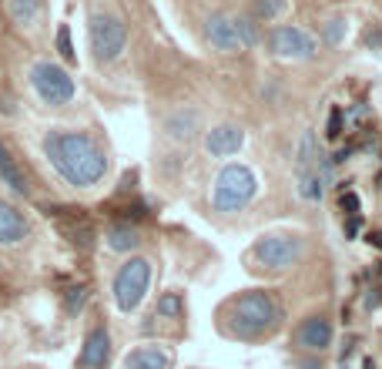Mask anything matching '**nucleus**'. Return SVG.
Wrapping results in <instances>:
<instances>
[{"label":"nucleus","mask_w":382,"mask_h":369,"mask_svg":"<svg viewBox=\"0 0 382 369\" xmlns=\"http://www.w3.org/2000/svg\"><path fill=\"white\" fill-rule=\"evenodd\" d=\"M44 151L57 168V175L77 188L98 184L107 171V158H104L101 145L84 131H51L44 138Z\"/></svg>","instance_id":"1"},{"label":"nucleus","mask_w":382,"mask_h":369,"mask_svg":"<svg viewBox=\"0 0 382 369\" xmlns=\"http://www.w3.org/2000/svg\"><path fill=\"white\" fill-rule=\"evenodd\" d=\"M282 322V306L262 289L242 292L229 309L225 329L238 339H262Z\"/></svg>","instance_id":"2"},{"label":"nucleus","mask_w":382,"mask_h":369,"mask_svg":"<svg viewBox=\"0 0 382 369\" xmlns=\"http://www.w3.org/2000/svg\"><path fill=\"white\" fill-rule=\"evenodd\" d=\"M306 252V242L295 232H272V235L258 238L252 252H248V262L258 268V272H285L302 259Z\"/></svg>","instance_id":"3"},{"label":"nucleus","mask_w":382,"mask_h":369,"mask_svg":"<svg viewBox=\"0 0 382 369\" xmlns=\"http://www.w3.org/2000/svg\"><path fill=\"white\" fill-rule=\"evenodd\" d=\"M255 191H258V182H255L252 168H245V165H229V168H222L218 178H215L211 202H215L218 211H238L252 202Z\"/></svg>","instance_id":"4"},{"label":"nucleus","mask_w":382,"mask_h":369,"mask_svg":"<svg viewBox=\"0 0 382 369\" xmlns=\"http://www.w3.org/2000/svg\"><path fill=\"white\" fill-rule=\"evenodd\" d=\"M151 286V262L148 259H127L114 275V302L121 313H134Z\"/></svg>","instance_id":"5"},{"label":"nucleus","mask_w":382,"mask_h":369,"mask_svg":"<svg viewBox=\"0 0 382 369\" xmlns=\"http://www.w3.org/2000/svg\"><path fill=\"white\" fill-rule=\"evenodd\" d=\"M87 34H91V51H94V57H98L101 64L118 61L121 51L127 48V27L121 24V17H114V14H94Z\"/></svg>","instance_id":"6"},{"label":"nucleus","mask_w":382,"mask_h":369,"mask_svg":"<svg viewBox=\"0 0 382 369\" xmlns=\"http://www.w3.org/2000/svg\"><path fill=\"white\" fill-rule=\"evenodd\" d=\"M30 81H34V91L47 105H67L74 98V78L51 61H37L34 71H30Z\"/></svg>","instance_id":"7"},{"label":"nucleus","mask_w":382,"mask_h":369,"mask_svg":"<svg viewBox=\"0 0 382 369\" xmlns=\"http://www.w3.org/2000/svg\"><path fill=\"white\" fill-rule=\"evenodd\" d=\"M268 48L275 57H315L319 54V44H315V37L302 30V27H275L272 34H268Z\"/></svg>","instance_id":"8"},{"label":"nucleus","mask_w":382,"mask_h":369,"mask_svg":"<svg viewBox=\"0 0 382 369\" xmlns=\"http://www.w3.org/2000/svg\"><path fill=\"white\" fill-rule=\"evenodd\" d=\"M204 37H208V44H211L215 51H225V54L245 51V48H242V37H238V27H235V21L225 17V14H211V17L204 21Z\"/></svg>","instance_id":"9"},{"label":"nucleus","mask_w":382,"mask_h":369,"mask_svg":"<svg viewBox=\"0 0 382 369\" xmlns=\"http://www.w3.org/2000/svg\"><path fill=\"white\" fill-rule=\"evenodd\" d=\"M107 359H111V333L107 326H94L84 339L77 369H107Z\"/></svg>","instance_id":"10"},{"label":"nucleus","mask_w":382,"mask_h":369,"mask_svg":"<svg viewBox=\"0 0 382 369\" xmlns=\"http://www.w3.org/2000/svg\"><path fill=\"white\" fill-rule=\"evenodd\" d=\"M242 141H245L242 128H235V125H218V128L208 131L204 148H208V155H215V158H229V155H235V151L242 148Z\"/></svg>","instance_id":"11"},{"label":"nucleus","mask_w":382,"mask_h":369,"mask_svg":"<svg viewBox=\"0 0 382 369\" xmlns=\"http://www.w3.org/2000/svg\"><path fill=\"white\" fill-rule=\"evenodd\" d=\"M299 346H306V349H315V352H322V349H329L332 343V322L326 316H312L306 319L302 326H299Z\"/></svg>","instance_id":"12"},{"label":"nucleus","mask_w":382,"mask_h":369,"mask_svg":"<svg viewBox=\"0 0 382 369\" xmlns=\"http://www.w3.org/2000/svg\"><path fill=\"white\" fill-rule=\"evenodd\" d=\"M27 238V222L24 215L14 209L10 202L0 198V245H17Z\"/></svg>","instance_id":"13"},{"label":"nucleus","mask_w":382,"mask_h":369,"mask_svg":"<svg viewBox=\"0 0 382 369\" xmlns=\"http://www.w3.org/2000/svg\"><path fill=\"white\" fill-rule=\"evenodd\" d=\"M125 369H171V356L158 346H141V349L127 352Z\"/></svg>","instance_id":"14"},{"label":"nucleus","mask_w":382,"mask_h":369,"mask_svg":"<svg viewBox=\"0 0 382 369\" xmlns=\"http://www.w3.org/2000/svg\"><path fill=\"white\" fill-rule=\"evenodd\" d=\"M0 178H3V184H7L10 191H17V195H30V184H27L21 165H17V158L7 151V145H3V141H0Z\"/></svg>","instance_id":"15"},{"label":"nucleus","mask_w":382,"mask_h":369,"mask_svg":"<svg viewBox=\"0 0 382 369\" xmlns=\"http://www.w3.org/2000/svg\"><path fill=\"white\" fill-rule=\"evenodd\" d=\"M319 165H322V155H319V141H315V134H302V141H299V178H306V175H319ZM322 178V175H319ZM326 184V182H322Z\"/></svg>","instance_id":"16"},{"label":"nucleus","mask_w":382,"mask_h":369,"mask_svg":"<svg viewBox=\"0 0 382 369\" xmlns=\"http://www.w3.org/2000/svg\"><path fill=\"white\" fill-rule=\"evenodd\" d=\"M107 245H111L114 252H131V249L141 245V235H138L134 225H114V229L107 232Z\"/></svg>","instance_id":"17"},{"label":"nucleus","mask_w":382,"mask_h":369,"mask_svg":"<svg viewBox=\"0 0 382 369\" xmlns=\"http://www.w3.org/2000/svg\"><path fill=\"white\" fill-rule=\"evenodd\" d=\"M41 14V0H10V17L17 24H34Z\"/></svg>","instance_id":"18"},{"label":"nucleus","mask_w":382,"mask_h":369,"mask_svg":"<svg viewBox=\"0 0 382 369\" xmlns=\"http://www.w3.org/2000/svg\"><path fill=\"white\" fill-rule=\"evenodd\" d=\"M198 125V118L188 111V114H175L171 121H168V131L175 134V138H191V128Z\"/></svg>","instance_id":"19"},{"label":"nucleus","mask_w":382,"mask_h":369,"mask_svg":"<svg viewBox=\"0 0 382 369\" xmlns=\"http://www.w3.org/2000/svg\"><path fill=\"white\" fill-rule=\"evenodd\" d=\"M285 7H288V0H255V14L262 21H275L279 14H285Z\"/></svg>","instance_id":"20"},{"label":"nucleus","mask_w":382,"mask_h":369,"mask_svg":"<svg viewBox=\"0 0 382 369\" xmlns=\"http://www.w3.org/2000/svg\"><path fill=\"white\" fill-rule=\"evenodd\" d=\"M158 316H165V319L181 316V295L178 292H165V295L158 299Z\"/></svg>","instance_id":"21"},{"label":"nucleus","mask_w":382,"mask_h":369,"mask_svg":"<svg viewBox=\"0 0 382 369\" xmlns=\"http://www.w3.org/2000/svg\"><path fill=\"white\" fill-rule=\"evenodd\" d=\"M57 51H61V57H64L67 64H74V61H77L74 44H71V27H67V24L57 27Z\"/></svg>","instance_id":"22"},{"label":"nucleus","mask_w":382,"mask_h":369,"mask_svg":"<svg viewBox=\"0 0 382 369\" xmlns=\"http://www.w3.org/2000/svg\"><path fill=\"white\" fill-rule=\"evenodd\" d=\"M342 131H346V114H342V107H332L329 121H326V134H329V141H335V138H342Z\"/></svg>","instance_id":"23"},{"label":"nucleus","mask_w":382,"mask_h":369,"mask_svg":"<svg viewBox=\"0 0 382 369\" xmlns=\"http://www.w3.org/2000/svg\"><path fill=\"white\" fill-rule=\"evenodd\" d=\"M235 27H238L242 48H252V44H258V30H255V24L248 21V17H238V21H235Z\"/></svg>","instance_id":"24"},{"label":"nucleus","mask_w":382,"mask_h":369,"mask_svg":"<svg viewBox=\"0 0 382 369\" xmlns=\"http://www.w3.org/2000/svg\"><path fill=\"white\" fill-rule=\"evenodd\" d=\"M84 302H87V289H84V286H74V289H67V302H64V306H67V313H71V316L84 309Z\"/></svg>","instance_id":"25"},{"label":"nucleus","mask_w":382,"mask_h":369,"mask_svg":"<svg viewBox=\"0 0 382 369\" xmlns=\"http://www.w3.org/2000/svg\"><path fill=\"white\" fill-rule=\"evenodd\" d=\"M339 209L346 211V215H359V211H362V202H359L356 191H342V195H339Z\"/></svg>","instance_id":"26"},{"label":"nucleus","mask_w":382,"mask_h":369,"mask_svg":"<svg viewBox=\"0 0 382 369\" xmlns=\"http://www.w3.org/2000/svg\"><path fill=\"white\" fill-rule=\"evenodd\" d=\"M362 41H365V48H369V51H382V24H372V27H369Z\"/></svg>","instance_id":"27"},{"label":"nucleus","mask_w":382,"mask_h":369,"mask_svg":"<svg viewBox=\"0 0 382 369\" xmlns=\"http://www.w3.org/2000/svg\"><path fill=\"white\" fill-rule=\"evenodd\" d=\"M342 34H346V24H342V21H329V24H326V41H329V44H339Z\"/></svg>","instance_id":"28"},{"label":"nucleus","mask_w":382,"mask_h":369,"mask_svg":"<svg viewBox=\"0 0 382 369\" xmlns=\"http://www.w3.org/2000/svg\"><path fill=\"white\" fill-rule=\"evenodd\" d=\"M359 229H362V218H359V215H349V222H346V238H356Z\"/></svg>","instance_id":"29"},{"label":"nucleus","mask_w":382,"mask_h":369,"mask_svg":"<svg viewBox=\"0 0 382 369\" xmlns=\"http://www.w3.org/2000/svg\"><path fill=\"white\" fill-rule=\"evenodd\" d=\"M369 245H372V249H382V232H369Z\"/></svg>","instance_id":"30"},{"label":"nucleus","mask_w":382,"mask_h":369,"mask_svg":"<svg viewBox=\"0 0 382 369\" xmlns=\"http://www.w3.org/2000/svg\"><path fill=\"white\" fill-rule=\"evenodd\" d=\"M352 346H356V339H346V346H342V359H349V356H352Z\"/></svg>","instance_id":"31"},{"label":"nucleus","mask_w":382,"mask_h":369,"mask_svg":"<svg viewBox=\"0 0 382 369\" xmlns=\"http://www.w3.org/2000/svg\"><path fill=\"white\" fill-rule=\"evenodd\" d=\"M362 369H376V363H372V359H362Z\"/></svg>","instance_id":"32"},{"label":"nucleus","mask_w":382,"mask_h":369,"mask_svg":"<svg viewBox=\"0 0 382 369\" xmlns=\"http://www.w3.org/2000/svg\"><path fill=\"white\" fill-rule=\"evenodd\" d=\"M379 188H382V175H379Z\"/></svg>","instance_id":"33"},{"label":"nucleus","mask_w":382,"mask_h":369,"mask_svg":"<svg viewBox=\"0 0 382 369\" xmlns=\"http://www.w3.org/2000/svg\"><path fill=\"white\" fill-rule=\"evenodd\" d=\"M342 369H346V366H342Z\"/></svg>","instance_id":"34"}]
</instances>
